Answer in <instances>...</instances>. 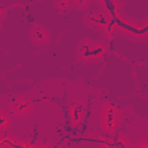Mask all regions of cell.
<instances>
[{
  "instance_id": "5",
  "label": "cell",
  "mask_w": 148,
  "mask_h": 148,
  "mask_svg": "<svg viewBox=\"0 0 148 148\" xmlns=\"http://www.w3.org/2000/svg\"><path fill=\"white\" fill-rule=\"evenodd\" d=\"M12 124L10 117L5 111H0V131H6Z\"/></svg>"
},
{
  "instance_id": "4",
  "label": "cell",
  "mask_w": 148,
  "mask_h": 148,
  "mask_svg": "<svg viewBox=\"0 0 148 148\" xmlns=\"http://www.w3.org/2000/svg\"><path fill=\"white\" fill-rule=\"evenodd\" d=\"M30 39L34 44L38 45V46H44L49 43L50 40V36L47 34V31L39 25H35L31 30H30Z\"/></svg>"
},
{
  "instance_id": "1",
  "label": "cell",
  "mask_w": 148,
  "mask_h": 148,
  "mask_svg": "<svg viewBox=\"0 0 148 148\" xmlns=\"http://www.w3.org/2000/svg\"><path fill=\"white\" fill-rule=\"evenodd\" d=\"M104 51H105V49L102 44L88 40L79 47L77 54L81 60H95V59L103 57Z\"/></svg>"
},
{
  "instance_id": "2",
  "label": "cell",
  "mask_w": 148,
  "mask_h": 148,
  "mask_svg": "<svg viewBox=\"0 0 148 148\" xmlns=\"http://www.w3.org/2000/svg\"><path fill=\"white\" fill-rule=\"evenodd\" d=\"M117 119H118V110L109 103L105 104L101 112V125L103 126L104 131L111 132L117 125L118 121Z\"/></svg>"
},
{
  "instance_id": "3",
  "label": "cell",
  "mask_w": 148,
  "mask_h": 148,
  "mask_svg": "<svg viewBox=\"0 0 148 148\" xmlns=\"http://www.w3.org/2000/svg\"><path fill=\"white\" fill-rule=\"evenodd\" d=\"M10 108H12V111H13V113L15 116H17V117H24V116H27V114H29L31 112V110H32V103L27 97H18V98H16L12 103Z\"/></svg>"
}]
</instances>
